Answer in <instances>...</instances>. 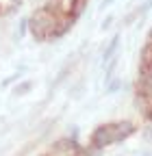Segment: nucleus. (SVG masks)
Segmentation results:
<instances>
[{"instance_id":"3","label":"nucleus","mask_w":152,"mask_h":156,"mask_svg":"<svg viewBox=\"0 0 152 156\" xmlns=\"http://www.w3.org/2000/svg\"><path fill=\"white\" fill-rule=\"evenodd\" d=\"M130 132H135V126L130 122H113V124H104L100 128L93 130V134L89 136V143L85 147L87 150H102L107 145H113L115 141H122Z\"/></svg>"},{"instance_id":"5","label":"nucleus","mask_w":152,"mask_h":156,"mask_svg":"<svg viewBox=\"0 0 152 156\" xmlns=\"http://www.w3.org/2000/svg\"><path fill=\"white\" fill-rule=\"evenodd\" d=\"M20 5H22V0H0V20L15 13Z\"/></svg>"},{"instance_id":"1","label":"nucleus","mask_w":152,"mask_h":156,"mask_svg":"<svg viewBox=\"0 0 152 156\" xmlns=\"http://www.w3.org/2000/svg\"><path fill=\"white\" fill-rule=\"evenodd\" d=\"M87 5L89 0H44L33 11L28 30L37 41H56L78 22Z\"/></svg>"},{"instance_id":"4","label":"nucleus","mask_w":152,"mask_h":156,"mask_svg":"<svg viewBox=\"0 0 152 156\" xmlns=\"http://www.w3.org/2000/svg\"><path fill=\"white\" fill-rule=\"evenodd\" d=\"M42 156H85V147H81L72 139H59L52 143Z\"/></svg>"},{"instance_id":"2","label":"nucleus","mask_w":152,"mask_h":156,"mask_svg":"<svg viewBox=\"0 0 152 156\" xmlns=\"http://www.w3.org/2000/svg\"><path fill=\"white\" fill-rule=\"evenodd\" d=\"M137 106L146 119H152V30L146 37V44L139 52V65L135 78Z\"/></svg>"}]
</instances>
